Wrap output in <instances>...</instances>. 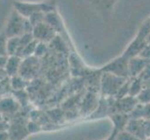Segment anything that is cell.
<instances>
[{
    "mask_svg": "<svg viewBox=\"0 0 150 140\" xmlns=\"http://www.w3.org/2000/svg\"><path fill=\"white\" fill-rule=\"evenodd\" d=\"M33 25L27 18L22 16L15 9L9 14L8 21L5 26L4 33L8 37L12 36H20L26 33H32Z\"/></svg>",
    "mask_w": 150,
    "mask_h": 140,
    "instance_id": "cell-1",
    "label": "cell"
},
{
    "mask_svg": "<svg viewBox=\"0 0 150 140\" xmlns=\"http://www.w3.org/2000/svg\"><path fill=\"white\" fill-rule=\"evenodd\" d=\"M129 78L116 76L115 74L103 72L100 78V91L105 97H115L119 89Z\"/></svg>",
    "mask_w": 150,
    "mask_h": 140,
    "instance_id": "cell-2",
    "label": "cell"
},
{
    "mask_svg": "<svg viewBox=\"0 0 150 140\" xmlns=\"http://www.w3.org/2000/svg\"><path fill=\"white\" fill-rule=\"evenodd\" d=\"M13 8L18 11L22 16L25 18H29L35 12L42 11L49 13L54 11V5L52 2H42V3H29L16 1L13 3Z\"/></svg>",
    "mask_w": 150,
    "mask_h": 140,
    "instance_id": "cell-3",
    "label": "cell"
},
{
    "mask_svg": "<svg viewBox=\"0 0 150 140\" xmlns=\"http://www.w3.org/2000/svg\"><path fill=\"white\" fill-rule=\"evenodd\" d=\"M125 130L141 140L150 137V120L144 118H129Z\"/></svg>",
    "mask_w": 150,
    "mask_h": 140,
    "instance_id": "cell-4",
    "label": "cell"
},
{
    "mask_svg": "<svg viewBox=\"0 0 150 140\" xmlns=\"http://www.w3.org/2000/svg\"><path fill=\"white\" fill-rule=\"evenodd\" d=\"M149 32L150 30L143 23V25L141 26L137 36L130 42V44L129 45V47L125 50V52L122 55H124L128 59L135 57V56H139L140 53L142 52V50L144 49V47L147 45L146 41H145V37H146Z\"/></svg>",
    "mask_w": 150,
    "mask_h": 140,
    "instance_id": "cell-5",
    "label": "cell"
},
{
    "mask_svg": "<svg viewBox=\"0 0 150 140\" xmlns=\"http://www.w3.org/2000/svg\"><path fill=\"white\" fill-rule=\"evenodd\" d=\"M102 71L115 74L119 77L129 78V59L122 55L107 64L102 68Z\"/></svg>",
    "mask_w": 150,
    "mask_h": 140,
    "instance_id": "cell-6",
    "label": "cell"
},
{
    "mask_svg": "<svg viewBox=\"0 0 150 140\" xmlns=\"http://www.w3.org/2000/svg\"><path fill=\"white\" fill-rule=\"evenodd\" d=\"M32 35L34 39L37 41L47 43V42L54 39V37L55 36V30L49 23L43 22L33 27Z\"/></svg>",
    "mask_w": 150,
    "mask_h": 140,
    "instance_id": "cell-7",
    "label": "cell"
},
{
    "mask_svg": "<svg viewBox=\"0 0 150 140\" xmlns=\"http://www.w3.org/2000/svg\"><path fill=\"white\" fill-rule=\"evenodd\" d=\"M150 61L145 60L140 56H135V57L129 59V77L137 78L141 73L144 71V69L146 67V65Z\"/></svg>",
    "mask_w": 150,
    "mask_h": 140,
    "instance_id": "cell-8",
    "label": "cell"
},
{
    "mask_svg": "<svg viewBox=\"0 0 150 140\" xmlns=\"http://www.w3.org/2000/svg\"><path fill=\"white\" fill-rule=\"evenodd\" d=\"M23 63V58L18 55H8L6 66H5L4 70L6 72L8 77H13L19 75L21 69V65Z\"/></svg>",
    "mask_w": 150,
    "mask_h": 140,
    "instance_id": "cell-9",
    "label": "cell"
},
{
    "mask_svg": "<svg viewBox=\"0 0 150 140\" xmlns=\"http://www.w3.org/2000/svg\"><path fill=\"white\" fill-rule=\"evenodd\" d=\"M19 107H20V104L16 100V98L11 96L0 98V112L2 114L14 113L19 109Z\"/></svg>",
    "mask_w": 150,
    "mask_h": 140,
    "instance_id": "cell-10",
    "label": "cell"
},
{
    "mask_svg": "<svg viewBox=\"0 0 150 140\" xmlns=\"http://www.w3.org/2000/svg\"><path fill=\"white\" fill-rule=\"evenodd\" d=\"M112 123H114V128L117 131L125 129L127 123L129 120V114L126 113H112L111 116Z\"/></svg>",
    "mask_w": 150,
    "mask_h": 140,
    "instance_id": "cell-11",
    "label": "cell"
},
{
    "mask_svg": "<svg viewBox=\"0 0 150 140\" xmlns=\"http://www.w3.org/2000/svg\"><path fill=\"white\" fill-rule=\"evenodd\" d=\"M20 36L8 37V55H18L20 51Z\"/></svg>",
    "mask_w": 150,
    "mask_h": 140,
    "instance_id": "cell-12",
    "label": "cell"
},
{
    "mask_svg": "<svg viewBox=\"0 0 150 140\" xmlns=\"http://www.w3.org/2000/svg\"><path fill=\"white\" fill-rule=\"evenodd\" d=\"M144 83L141 80L140 78H133L132 80L129 81V95L136 97L138 93L143 90L144 88Z\"/></svg>",
    "mask_w": 150,
    "mask_h": 140,
    "instance_id": "cell-13",
    "label": "cell"
},
{
    "mask_svg": "<svg viewBox=\"0 0 150 140\" xmlns=\"http://www.w3.org/2000/svg\"><path fill=\"white\" fill-rule=\"evenodd\" d=\"M11 87L14 91L25 90V88L26 87L25 78L22 77L21 75H16V76L11 77Z\"/></svg>",
    "mask_w": 150,
    "mask_h": 140,
    "instance_id": "cell-14",
    "label": "cell"
},
{
    "mask_svg": "<svg viewBox=\"0 0 150 140\" xmlns=\"http://www.w3.org/2000/svg\"><path fill=\"white\" fill-rule=\"evenodd\" d=\"M136 100L142 105L150 104V87H144L136 96Z\"/></svg>",
    "mask_w": 150,
    "mask_h": 140,
    "instance_id": "cell-15",
    "label": "cell"
},
{
    "mask_svg": "<svg viewBox=\"0 0 150 140\" xmlns=\"http://www.w3.org/2000/svg\"><path fill=\"white\" fill-rule=\"evenodd\" d=\"M115 140H141V139L136 137L135 135L130 134L127 130L123 129V130H120L117 132L116 136H115Z\"/></svg>",
    "mask_w": 150,
    "mask_h": 140,
    "instance_id": "cell-16",
    "label": "cell"
},
{
    "mask_svg": "<svg viewBox=\"0 0 150 140\" xmlns=\"http://www.w3.org/2000/svg\"><path fill=\"white\" fill-rule=\"evenodd\" d=\"M7 44H8V36L3 32L0 34V56H8Z\"/></svg>",
    "mask_w": 150,
    "mask_h": 140,
    "instance_id": "cell-17",
    "label": "cell"
},
{
    "mask_svg": "<svg viewBox=\"0 0 150 140\" xmlns=\"http://www.w3.org/2000/svg\"><path fill=\"white\" fill-rule=\"evenodd\" d=\"M46 51H47V46L45 42H38L34 56H36L37 58L41 57V56H43L45 54Z\"/></svg>",
    "mask_w": 150,
    "mask_h": 140,
    "instance_id": "cell-18",
    "label": "cell"
},
{
    "mask_svg": "<svg viewBox=\"0 0 150 140\" xmlns=\"http://www.w3.org/2000/svg\"><path fill=\"white\" fill-rule=\"evenodd\" d=\"M27 130L29 133H37L38 131H40V125L38 124L35 121H30L29 123L27 124Z\"/></svg>",
    "mask_w": 150,
    "mask_h": 140,
    "instance_id": "cell-19",
    "label": "cell"
},
{
    "mask_svg": "<svg viewBox=\"0 0 150 140\" xmlns=\"http://www.w3.org/2000/svg\"><path fill=\"white\" fill-rule=\"evenodd\" d=\"M8 129H9V125L8 123L4 121L3 120L0 121V132H8Z\"/></svg>",
    "mask_w": 150,
    "mask_h": 140,
    "instance_id": "cell-20",
    "label": "cell"
},
{
    "mask_svg": "<svg viewBox=\"0 0 150 140\" xmlns=\"http://www.w3.org/2000/svg\"><path fill=\"white\" fill-rule=\"evenodd\" d=\"M7 60L8 56H0V70H4L7 64Z\"/></svg>",
    "mask_w": 150,
    "mask_h": 140,
    "instance_id": "cell-21",
    "label": "cell"
},
{
    "mask_svg": "<svg viewBox=\"0 0 150 140\" xmlns=\"http://www.w3.org/2000/svg\"><path fill=\"white\" fill-rule=\"evenodd\" d=\"M9 139V134L8 132H0V140Z\"/></svg>",
    "mask_w": 150,
    "mask_h": 140,
    "instance_id": "cell-22",
    "label": "cell"
},
{
    "mask_svg": "<svg viewBox=\"0 0 150 140\" xmlns=\"http://www.w3.org/2000/svg\"><path fill=\"white\" fill-rule=\"evenodd\" d=\"M117 132H118V131H117L116 129H115V128H114V130H112V134H110V136L108 137L106 140H115V136H116V134H117Z\"/></svg>",
    "mask_w": 150,
    "mask_h": 140,
    "instance_id": "cell-23",
    "label": "cell"
},
{
    "mask_svg": "<svg viewBox=\"0 0 150 140\" xmlns=\"http://www.w3.org/2000/svg\"><path fill=\"white\" fill-rule=\"evenodd\" d=\"M144 24L150 30V17H148V18L146 19V20H145V22H144Z\"/></svg>",
    "mask_w": 150,
    "mask_h": 140,
    "instance_id": "cell-24",
    "label": "cell"
},
{
    "mask_svg": "<svg viewBox=\"0 0 150 140\" xmlns=\"http://www.w3.org/2000/svg\"><path fill=\"white\" fill-rule=\"evenodd\" d=\"M3 120V117H2V113L0 112V121H1Z\"/></svg>",
    "mask_w": 150,
    "mask_h": 140,
    "instance_id": "cell-25",
    "label": "cell"
},
{
    "mask_svg": "<svg viewBox=\"0 0 150 140\" xmlns=\"http://www.w3.org/2000/svg\"><path fill=\"white\" fill-rule=\"evenodd\" d=\"M145 140H150V139H149V138H147V139H145Z\"/></svg>",
    "mask_w": 150,
    "mask_h": 140,
    "instance_id": "cell-26",
    "label": "cell"
},
{
    "mask_svg": "<svg viewBox=\"0 0 150 140\" xmlns=\"http://www.w3.org/2000/svg\"><path fill=\"white\" fill-rule=\"evenodd\" d=\"M8 140H13V139H8Z\"/></svg>",
    "mask_w": 150,
    "mask_h": 140,
    "instance_id": "cell-27",
    "label": "cell"
},
{
    "mask_svg": "<svg viewBox=\"0 0 150 140\" xmlns=\"http://www.w3.org/2000/svg\"><path fill=\"white\" fill-rule=\"evenodd\" d=\"M149 139H150V137H149Z\"/></svg>",
    "mask_w": 150,
    "mask_h": 140,
    "instance_id": "cell-28",
    "label": "cell"
},
{
    "mask_svg": "<svg viewBox=\"0 0 150 140\" xmlns=\"http://www.w3.org/2000/svg\"><path fill=\"white\" fill-rule=\"evenodd\" d=\"M149 87H150V86H149Z\"/></svg>",
    "mask_w": 150,
    "mask_h": 140,
    "instance_id": "cell-29",
    "label": "cell"
}]
</instances>
